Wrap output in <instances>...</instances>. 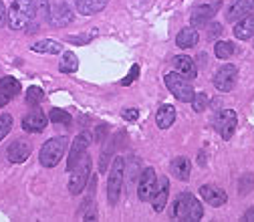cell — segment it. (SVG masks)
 I'll return each instance as SVG.
<instances>
[{
    "label": "cell",
    "mask_w": 254,
    "mask_h": 222,
    "mask_svg": "<svg viewBox=\"0 0 254 222\" xmlns=\"http://www.w3.org/2000/svg\"><path fill=\"white\" fill-rule=\"evenodd\" d=\"M202 216H204V208L200 200L190 192L178 194L170 208V218L180 220V222H198Z\"/></svg>",
    "instance_id": "obj_1"
},
{
    "label": "cell",
    "mask_w": 254,
    "mask_h": 222,
    "mask_svg": "<svg viewBox=\"0 0 254 222\" xmlns=\"http://www.w3.org/2000/svg\"><path fill=\"white\" fill-rule=\"evenodd\" d=\"M37 16L35 0H14L8 10V26L12 30H24Z\"/></svg>",
    "instance_id": "obj_2"
},
{
    "label": "cell",
    "mask_w": 254,
    "mask_h": 222,
    "mask_svg": "<svg viewBox=\"0 0 254 222\" xmlns=\"http://www.w3.org/2000/svg\"><path fill=\"white\" fill-rule=\"evenodd\" d=\"M164 81H166L170 93L178 101H182V103H192L194 101L196 91H194V87H192V83H190L188 77H184L178 71H170V73H166Z\"/></svg>",
    "instance_id": "obj_3"
},
{
    "label": "cell",
    "mask_w": 254,
    "mask_h": 222,
    "mask_svg": "<svg viewBox=\"0 0 254 222\" xmlns=\"http://www.w3.org/2000/svg\"><path fill=\"white\" fill-rule=\"evenodd\" d=\"M67 146H69V140L65 136L61 138H51L49 142H45V146L41 148V153H39V162L41 166L45 168H55L61 157L67 153Z\"/></svg>",
    "instance_id": "obj_4"
},
{
    "label": "cell",
    "mask_w": 254,
    "mask_h": 222,
    "mask_svg": "<svg viewBox=\"0 0 254 222\" xmlns=\"http://www.w3.org/2000/svg\"><path fill=\"white\" fill-rule=\"evenodd\" d=\"M123 178H125V162H123V157H115L113 164H111V170H109V180H107V200H109V204H115L119 200Z\"/></svg>",
    "instance_id": "obj_5"
},
{
    "label": "cell",
    "mask_w": 254,
    "mask_h": 222,
    "mask_svg": "<svg viewBox=\"0 0 254 222\" xmlns=\"http://www.w3.org/2000/svg\"><path fill=\"white\" fill-rule=\"evenodd\" d=\"M91 180V160H89V155L85 153L81 157V162L71 170V180H69V192L71 194H81L83 192V188L85 184Z\"/></svg>",
    "instance_id": "obj_6"
},
{
    "label": "cell",
    "mask_w": 254,
    "mask_h": 222,
    "mask_svg": "<svg viewBox=\"0 0 254 222\" xmlns=\"http://www.w3.org/2000/svg\"><path fill=\"white\" fill-rule=\"evenodd\" d=\"M236 79H238V67L236 65H224V67H220L214 75V87L222 93H228V91L234 89Z\"/></svg>",
    "instance_id": "obj_7"
},
{
    "label": "cell",
    "mask_w": 254,
    "mask_h": 222,
    "mask_svg": "<svg viewBox=\"0 0 254 222\" xmlns=\"http://www.w3.org/2000/svg\"><path fill=\"white\" fill-rule=\"evenodd\" d=\"M238 128V115L232 109H224L216 117V132L222 136V140H230L232 134Z\"/></svg>",
    "instance_id": "obj_8"
},
{
    "label": "cell",
    "mask_w": 254,
    "mask_h": 222,
    "mask_svg": "<svg viewBox=\"0 0 254 222\" xmlns=\"http://www.w3.org/2000/svg\"><path fill=\"white\" fill-rule=\"evenodd\" d=\"M168 194H170V180L166 176L157 178L155 180V186H153V192H151V198H149V202H151V206H153L155 212H162L164 210V206L168 202Z\"/></svg>",
    "instance_id": "obj_9"
},
{
    "label": "cell",
    "mask_w": 254,
    "mask_h": 222,
    "mask_svg": "<svg viewBox=\"0 0 254 222\" xmlns=\"http://www.w3.org/2000/svg\"><path fill=\"white\" fill-rule=\"evenodd\" d=\"M252 12H254V0H232L226 8V20L238 22L240 18H244Z\"/></svg>",
    "instance_id": "obj_10"
},
{
    "label": "cell",
    "mask_w": 254,
    "mask_h": 222,
    "mask_svg": "<svg viewBox=\"0 0 254 222\" xmlns=\"http://www.w3.org/2000/svg\"><path fill=\"white\" fill-rule=\"evenodd\" d=\"M222 8V2H210V4H200L192 10V24L194 26H206L214 16L216 12Z\"/></svg>",
    "instance_id": "obj_11"
},
{
    "label": "cell",
    "mask_w": 254,
    "mask_h": 222,
    "mask_svg": "<svg viewBox=\"0 0 254 222\" xmlns=\"http://www.w3.org/2000/svg\"><path fill=\"white\" fill-rule=\"evenodd\" d=\"M89 144H91V138H89V134H87V132H83V134H79V136L75 138L73 148H71V153H69V164H67V170H69V172H71V170L81 162V157L85 155V151H87Z\"/></svg>",
    "instance_id": "obj_12"
},
{
    "label": "cell",
    "mask_w": 254,
    "mask_h": 222,
    "mask_svg": "<svg viewBox=\"0 0 254 222\" xmlns=\"http://www.w3.org/2000/svg\"><path fill=\"white\" fill-rule=\"evenodd\" d=\"M155 170L153 168H145L141 178H139V186H137V198L141 202H149L151 198V192H153V186H155Z\"/></svg>",
    "instance_id": "obj_13"
},
{
    "label": "cell",
    "mask_w": 254,
    "mask_h": 222,
    "mask_svg": "<svg viewBox=\"0 0 254 222\" xmlns=\"http://www.w3.org/2000/svg\"><path fill=\"white\" fill-rule=\"evenodd\" d=\"M200 196L210 204V206H222V204H226V200H228V196H226V192L222 190L220 186H214V184H204V186H200Z\"/></svg>",
    "instance_id": "obj_14"
},
{
    "label": "cell",
    "mask_w": 254,
    "mask_h": 222,
    "mask_svg": "<svg viewBox=\"0 0 254 222\" xmlns=\"http://www.w3.org/2000/svg\"><path fill=\"white\" fill-rule=\"evenodd\" d=\"M30 151H33V148H30L28 142L16 140V142H12V144L8 146V151H6L8 162H10V164H22L24 160H28Z\"/></svg>",
    "instance_id": "obj_15"
},
{
    "label": "cell",
    "mask_w": 254,
    "mask_h": 222,
    "mask_svg": "<svg viewBox=\"0 0 254 222\" xmlns=\"http://www.w3.org/2000/svg\"><path fill=\"white\" fill-rule=\"evenodd\" d=\"M174 69H176L178 73H182L184 77H188L190 81L196 79V75H198V69H196L194 59H190L188 55H176V57H174Z\"/></svg>",
    "instance_id": "obj_16"
},
{
    "label": "cell",
    "mask_w": 254,
    "mask_h": 222,
    "mask_svg": "<svg viewBox=\"0 0 254 222\" xmlns=\"http://www.w3.org/2000/svg\"><path fill=\"white\" fill-rule=\"evenodd\" d=\"M47 123H49V117L45 115V113H41V111H33V113H28V115H24V119H22V130L24 132H43L45 128H47Z\"/></svg>",
    "instance_id": "obj_17"
},
{
    "label": "cell",
    "mask_w": 254,
    "mask_h": 222,
    "mask_svg": "<svg viewBox=\"0 0 254 222\" xmlns=\"http://www.w3.org/2000/svg\"><path fill=\"white\" fill-rule=\"evenodd\" d=\"M234 37L238 41H248L254 37V12L234 22Z\"/></svg>",
    "instance_id": "obj_18"
},
{
    "label": "cell",
    "mask_w": 254,
    "mask_h": 222,
    "mask_svg": "<svg viewBox=\"0 0 254 222\" xmlns=\"http://www.w3.org/2000/svg\"><path fill=\"white\" fill-rule=\"evenodd\" d=\"M198 41H200V35H198L196 26H186V28H182L180 33H178V37H176V45H178L180 49H192V47L198 45Z\"/></svg>",
    "instance_id": "obj_19"
},
{
    "label": "cell",
    "mask_w": 254,
    "mask_h": 222,
    "mask_svg": "<svg viewBox=\"0 0 254 222\" xmlns=\"http://www.w3.org/2000/svg\"><path fill=\"white\" fill-rule=\"evenodd\" d=\"M107 4H109V0H77V12L83 16H91V14L105 10Z\"/></svg>",
    "instance_id": "obj_20"
},
{
    "label": "cell",
    "mask_w": 254,
    "mask_h": 222,
    "mask_svg": "<svg viewBox=\"0 0 254 222\" xmlns=\"http://www.w3.org/2000/svg\"><path fill=\"white\" fill-rule=\"evenodd\" d=\"M170 170H172V174H174L178 180L186 182V180L190 178V174H192V162H190L188 157H184V155L174 157V162L170 164Z\"/></svg>",
    "instance_id": "obj_21"
},
{
    "label": "cell",
    "mask_w": 254,
    "mask_h": 222,
    "mask_svg": "<svg viewBox=\"0 0 254 222\" xmlns=\"http://www.w3.org/2000/svg\"><path fill=\"white\" fill-rule=\"evenodd\" d=\"M174 121H176V109H174V105H162L160 109H157V113H155V123H157V128L160 130H168V128H172L174 125Z\"/></svg>",
    "instance_id": "obj_22"
},
{
    "label": "cell",
    "mask_w": 254,
    "mask_h": 222,
    "mask_svg": "<svg viewBox=\"0 0 254 222\" xmlns=\"http://www.w3.org/2000/svg\"><path fill=\"white\" fill-rule=\"evenodd\" d=\"M71 20H73V12L69 10L67 4H61V6L51 14V24H53L55 28H59V26H67Z\"/></svg>",
    "instance_id": "obj_23"
},
{
    "label": "cell",
    "mask_w": 254,
    "mask_h": 222,
    "mask_svg": "<svg viewBox=\"0 0 254 222\" xmlns=\"http://www.w3.org/2000/svg\"><path fill=\"white\" fill-rule=\"evenodd\" d=\"M20 93V83L14 77H2L0 79V95H4L6 99H12Z\"/></svg>",
    "instance_id": "obj_24"
},
{
    "label": "cell",
    "mask_w": 254,
    "mask_h": 222,
    "mask_svg": "<svg viewBox=\"0 0 254 222\" xmlns=\"http://www.w3.org/2000/svg\"><path fill=\"white\" fill-rule=\"evenodd\" d=\"M79 69V59L73 51H65L61 57V63H59V71L61 73H75Z\"/></svg>",
    "instance_id": "obj_25"
},
{
    "label": "cell",
    "mask_w": 254,
    "mask_h": 222,
    "mask_svg": "<svg viewBox=\"0 0 254 222\" xmlns=\"http://www.w3.org/2000/svg\"><path fill=\"white\" fill-rule=\"evenodd\" d=\"M30 51H35V53H49V55H59V53L63 51V45L57 43V41L45 39V41H37V43H33Z\"/></svg>",
    "instance_id": "obj_26"
},
{
    "label": "cell",
    "mask_w": 254,
    "mask_h": 222,
    "mask_svg": "<svg viewBox=\"0 0 254 222\" xmlns=\"http://www.w3.org/2000/svg\"><path fill=\"white\" fill-rule=\"evenodd\" d=\"M214 51H216V57H218V59L224 61V59H230V57L234 55V45H232L230 41H218Z\"/></svg>",
    "instance_id": "obj_27"
},
{
    "label": "cell",
    "mask_w": 254,
    "mask_h": 222,
    "mask_svg": "<svg viewBox=\"0 0 254 222\" xmlns=\"http://www.w3.org/2000/svg\"><path fill=\"white\" fill-rule=\"evenodd\" d=\"M49 119L55 123H65V125H71V121H73V117L65 109H59V107H53L49 111Z\"/></svg>",
    "instance_id": "obj_28"
},
{
    "label": "cell",
    "mask_w": 254,
    "mask_h": 222,
    "mask_svg": "<svg viewBox=\"0 0 254 222\" xmlns=\"http://www.w3.org/2000/svg\"><path fill=\"white\" fill-rule=\"evenodd\" d=\"M12 125H14L12 115H8V113H2V115H0V142H2V140L8 136V132L12 130Z\"/></svg>",
    "instance_id": "obj_29"
},
{
    "label": "cell",
    "mask_w": 254,
    "mask_h": 222,
    "mask_svg": "<svg viewBox=\"0 0 254 222\" xmlns=\"http://www.w3.org/2000/svg\"><path fill=\"white\" fill-rule=\"evenodd\" d=\"M43 99H45V91H43V89H39V87H28V91H26V103L39 105Z\"/></svg>",
    "instance_id": "obj_30"
},
{
    "label": "cell",
    "mask_w": 254,
    "mask_h": 222,
    "mask_svg": "<svg viewBox=\"0 0 254 222\" xmlns=\"http://www.w3.org/2000/svg\"><path fill=\"white\" fill-rule=\"evenodd\" d=\"M208 95L206 93H198L196 97H194V101H192V107H194V111L196 113H202V111H206V107H208Z\"/></svg>",
    "instance_id": "obj_31"
},
{
    "label": "cell",
    "mask_w": 254,
    "mask_h": 222,
    "mask_svg": "<svg viewBox=\"0 0 254 222\" xmlns=\"http://www.w3.org/2000/svg\"><path fill=\"white\" fill-rule=\"evenodd\" d=\"M137 77H139V65H133V67H131V71L123 77L121 85H123V87H129V85H131V83H133Z\"/></svg>",
    "instance_id": "obj_32"
},
{
    "label": "cell",
    "mask_w": 254,
    "mask_h": 222,
    "mask_svg": "<svg viewBox=\"0 0 254 222\" xmlns=\"http://www.w3.org/2000/svg\"><path fill=\"white\" fill-rule=\"evenodd\" d=\"M137 115H139V111H137L135 107H131V109H123V111H121V117H123L125 121H135Z\"/></svg>",
    "instance_id": "obj_33"
},
{
    "label": "cell",
    "mask_w": 254,
    "mask_h": 222,
    "mask_svg": "<svg viewBox=\"0 0 254 222\" xmlns=\"http://www.w3.org/2000/svg\"><path fill=\"white\" fill-rule=\"evenodd\" d=\"M8 22V12H6V6H4V2L0 0V26H4Z\"/></svg>",
    "instance_id": "obj_34"
},
{
    "label": "cell",
    "mask_w": 254,
    "mask_h": 222,
    "mask_svg": "<svg viewBox=\"0 0 254 222\" xmlns=\"http://www.w3.org/2000/svg\"><path fill=\"white\" fill-rule=\"evenodd\" d=\"M222 33V24H212L210 26V33H208V39H218Z\"/></svg>",
    "instance_id": "obj_35"
},
{
    "label": "cell",
    "mask_w": 254,
    "mask_h": 222,
    "mask_svg": "<svg viewBox=\"0 0 254 222\" xmlns=\"http://www.w3.org/2000/svg\"><path fill=\"white\" fill-rule=\"evenodd\" d=\"M242 220H244V222H254V208L246 210V214L242 216Z\"/></svg>",
    "instance_id": "obj_36"
},
{
    "label": "cell",
    "mask_w": 254,
    "mask_h": 222,
    "mask_svg": "<svg viewBox=\"0 0 254 222\" xmlns=\"http://www.w3.org/2000/svg\"><path fill=\"white\" fill-rule=\"evenodd\" d=\"M103 134H105V125H99V128H97V140H101Z\"/></svg>",
    "instance_id": "obj_37"
},
{
    "label": "cell",
    "mask_w": 254,
    "mask_h": 222,
    "mask_svg": "<svg viewBox=\"0 0 254 222\" xmlns=\"http://www.w3.org/2000/svg\"><path fill=\"white\" fill-rule=\"evenodd\" d=\"M39 4H41V10H43V12L47 14V6H49V2H47V0H41V2H39Z\"/></svg>",
    "instance_id": "obj_38"
},
{
    "label": "cell",
    "mask_w": 254,
    "mask_h": 222,
    "mask_svg": "<svg viewBox=\"0 0 254 222\" xmlns=\"http://www.w3.org/2000/svg\"><path fill=\"white\" fill-rule=\"evenodd\" d=\"M8 101H10V99H6V97H4V95H0V107H4V105H6Z\"/></svg>",
    "instance_id": "obj_39"
},
{
    "label": "cell",
    "mask_w": 254,
    "mask_h": 222,
    "mask_svg": "<svg viewBox=\"0 0 254 222\" xmlns=\"http://www.w3.org/2000/svg\"><path fill=\"white\" fill-rule=\"evenodd\" d=\"M252 45H254V39H252Z\"/></svg>",
    "instance_id": "obj_40"
}]
</instances>
